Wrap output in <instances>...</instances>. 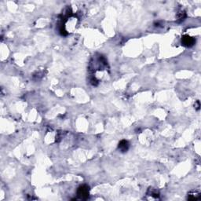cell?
<instances>
[{
	"label": "cell",
	"mask_w": 201,
	"mask_h": 201,
	"mask_svg": "<svg viewBox=\"0 0 201 201\" xmlns=\"http://www.w3.org/2000/svg\"><path fill=\"white\" fill-rule=\"evenodd\" d=\"M118 148L122 153H125L129 149V142L126 140H122L119 143Z\"/></svg>",
	"instance_id": "3"
},
{
	"label": "cell",
	"mask_w": 201,
	"mask_h": 201,
	"mask_svg": "<svg viewBox=\"0 0 201 201\" xmlns=\"http://www.w3.org/2000/svg\"><path fill=\"white\" fill-rule=\"evenodd\" d=\"M196 43V40L194 38L191 37V36H188V35H185L181 38V43L182 45L185 46L186 47H191L195 44Z\"/></svg>",
	"instance_id": "1"
},
{
	"label": "cell",
	"mask_w": 201,
	"mask_h": 201,
	"mask_svg": "<svg viewBox=\"0 0 201 201\" xmlns=\"http://www.w3.org/2000/svg\"><path fill=\"white\" fill-rule=\"evenodd\" d=\"M78 196L81 199H86L89 196V188L86 185L80 186L77 190Z\"/></svg>",
	"instance_id": "2"
},
{
	"label": "cell",
	"mask_w": 201,
	"mask_h": 201,
	"mask_svg": "<svg viewBox=\"0 0 201 201\" xmlns=\"http://www.w3.org/2000/svg\"><path fill=\"white\" fill-rule=\"evenodd\" d=\"M185 17H186V14H185V13L184 12V11H181V12L178 13V20L184 21V19L185 18Z\"/></svg>",
	"instance_id": "4"
}]
</instances>
